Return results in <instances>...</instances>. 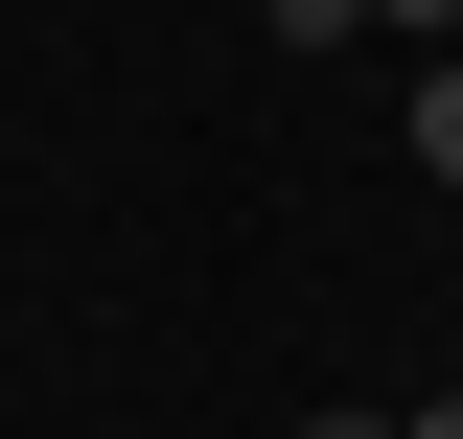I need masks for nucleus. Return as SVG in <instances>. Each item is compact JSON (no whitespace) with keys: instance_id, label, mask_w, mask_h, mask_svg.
I'll use <instances>...</instances> for the list:
<instances>
[{"instance_id":"obj_1","label":"nucleus","mask_w":463,"mask_h":439,"mask_svg":"<svg viewBox=\"0 0 463 439\" xmlns=\"http://www.w3.org/2000/svg\"><path fill=\"white\" fill-rule=\"evenodd\" d=\"M417 163H440V185H463V70H417Z\"/></svg>"},{"instance_id":"obj_2","label":"nucleus","mask_w":463,"mask_h":439,"mask_svg":"<svg viewBox=\"0 0 463 439\" xmlns=\"http://www.w3.org/2000/svg\"><path fill=\"white\" fill-rule=\"evenodd\" d=\"M255 23H279V47H347V23H371V0H255Z\"/></svg>"},{"instance_id":"obj_3","label":"nucleus","mask_w":463,"mask_h":439,"mask_svg":"<svg viewBox=\"0 0 463 439\" xmlns=\"http://www.w3.org/2000/svg\"><path fill=\"white\" fill-rule=\"evenodd\" d=\"M394 439H463V393H417V416H394Z\"/></svg>"},{"instance_id":"obj_4","label":"nucleus","mask_w":463,"mask_h":439,"mask_svg":"<svg viewBox=\"0 0 463 439\" xmlns=\"http://www.w3.org/2000/svg\"><path fill=\"white\" fill-rule=\"evenodd\" d=\"M371 23H463V0H371Z\"/></svg>"},{"instance_id":"obj_5","label":"nucleus","mask_w":463,"mask_h":439,"mask_svg":"<svg viewBox=\"0 0 463 439\" xmlns=\"http://www.w3.org/2000/svg\"><path fill=\"white\" fill-rule=\"evenodd\" d=\"M301 439H394V416H301Z\"/></svg>"}]
</instances>
